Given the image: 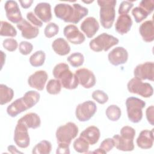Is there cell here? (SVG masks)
<instances>
[{"label":"cell","mask_w":154,"mask_h":154,"mask_svg":"<svg viewBox=\"0 0 154 154\" xmlns=\"http://www.w3.org/2000/svg\"><path fill=\"white\" fill-rule=\"evenodd\" d=\"M154 63L153 62H145L137 65L134 70V78L143 81L148 79L153 81L154 78Z\"/></svg>","instance_id":"obj_10"},{"label":"cell","mask_w":154,"mask_h":154,"mask_svg":"<svg viewBox=\"0 0 154 154\" xmlns=\"http://www.w3.org/2000/svg\"><path fill=\"white\" fill-rule=\"evenodd\" d=\"M62 85L57 79H50L46 85V91L51 94H57L61 91Z\"/></svg>","instance_id":"obj_35"},{"label":"cell","mask_w":154,"mask_h":154,"mask_svg":"<svg viewBox=\"0 0 154 154\" xmlns=\"http://www.w3.org/2000/svg\"><path fill=\"white\" fill-rule=\"evenodd\" d=\"M63 34L67 40L74 45H80L85 40L84 34L75 25L70 24L66 26L63 30Z\"/></svg>","instance_id":"obj_12"},{"label":"cell","mask_w":154,"mask_h":154,"mask_svg":"<svg viewBox=\"0 0 154 154\" xmlns=\"http://www.w3.org/2000/svg\"><path fill=\"white\" fill-rule=\"evenodd\" d=\"M67 60L72 67H78L83 64L84 57L80 52H74L67 57Z\"/></svg>","instance_id":"obj_34"},{"label":"cell","mask_w":154,"mask_h":154,"mask_svg":"<svg viewBox=\"0 0 154 154\" xmlns=\"http://www.w3.org/2000/svg\"><path fill=\"white\" fill-rule=\"evenodd\" d=\"M75 150L78 153H87L89 149V143L83 138H77L73 143Z\"/></svg>","instance_id":"obj_33"},{"label":"cell","mask_w":154,"mask_h":154,"mask_svg":"<svg viewBox=\"0 0 154 154\" xmlns=\"http://www.w3.org/2000/svg\"><path fill=\"white\" fill-rule=\"evenodd\" d=\"M69 146H70L69 144H67L58 143L56 153H63V154L70 153Z\"/></svg>","instance_id":"obj_47"},{"label":"cell","mask_w":154,"mask_h":154,"mask_svg":"<svg viewBox=\"0 0 154 154\" xmlns=\"http://www.w3.org/2000/svg\"><path fill=\"white\" fill-rule=\"evenodd\" d=\"M137 146L143 149H150L153 144V129H145L140 132L137 141Z\"/></svg>","instance_id":"obj_19"},{"label":"cell","mask_w":154,"mask_h":154,"mask_svg":"<svg viewBox=\"0 0 154 154\" xmlns=\"http://www.w3.org/2000/svg\"><path fill=\"white\" fill-rule=\"evenodd\" d=\"M114 147V146L112 139L110 138H107L102 141L99 146V148L104 153H106L107 152L112 150Z\"/></svg>","instance_id":"obj_43"},{"label":"cell","mask_w":154,"mask_h":154,"mask_svg":"<svg viewBox=\"0 0 154 154\" xmlns=\"http://www.w3.org/2000/svg\"><path fill=\"white\" fill-rule=\"evenodd\" d=\"M153 110L154 107L153 105H151L149 106L146 111V118L148 121V122L151 125H154V118H153Z\"/></svg>","instance_id":"obj_46"},{"label":"cell","mask_w":154,"mask_h":154,"mask_svg":"<svg viewBox=\"0 0 154 154\" xmlns=\"http://www.w3.org/2000/svg\"><path fill=\"white\" fill-rule=\"evenodd\" d=\"M127 114L129 120L134 123L140 122L143 117L142 109L146 106V102L135 97H129L126 100Z\"/></svg>","instance_id":"obj_4"},{"label":"cell","mask_w":154,"mask_h":154,"mask_svg":"<svg viewBox=\"0 0 154 154\" xmlns=\"http://www.w3.org/2000/svg\"><path fill=\"white\" fill-rule=\"evenodd\" d=\"M14 96V91L6 85H0V104L5 105L10 102Z\"/></svg>","instance_id":"obj_27"},{"label":"cell","mask_w":154,"mask_h":154,"mask_svg":"<svg viewBox=\"0 0 154 154\" xmlns=\"http://www.w3.org/2000/svg\"><path fill=\"white\" fill-rule=\"evenodd\" d=\"M18 122H20L25 124L28 128L36 129L40 126L41 120L38 115L35 112H29L26 114L24 116L19 119Z\"/></svg>","instance_id":"obj_26"},{"label":"cell","mask_w":154,"mask_h":154,"mask_svg":"<svg viewBox=\"0 0 154 154\" xmlns=\"http://www.w3.org/2000/svg\"><path fill=\"white\" fill-rule=\"evenodd\" d=\"M106 116L109 120L112 122L117 121L121 117V109L120 108L116 105H109L106 109Z\"/></svg>","instance_id":"obj_32"},{"label":"cell","mask_w":154,"mask_h":154,"mask_svg":"<svg viewBox=\"0 0 154 154\" xmlns=\"http://www.w3.org/2000/svg\"><path fill=\"white\" fill-rule=\"evenodd\" d=\"M134 4L132 2L129 1H122L119 8V14H127L131 9L133 7Z\"/></svg>","instance_id":"obj_42"},{"label":"cell","mask_w":154,"mask_h":154,"mask_svg":"<svg viewBox=\"0 0 154 154\" xmlns=\"http://www.w3.org/2000/svg\"><path fill=\"white\" fill-rule=\"evenodd\" d=\"M19 2L20 4V5L23 8H28L31 7V4L33 2L32 0H28V1H19Z\"/></svg>","instance_id":"obj_48"},{"label":"cell","mask_w":154,"mask_h":154,"mask_svg":"<svg viewBox=\"0 0 154 154\" xmlns=\"http://www.w3.org/2000/svg\"><path fill=\"white\" fill-rule=\"evenodd\" d=\"M27 126L20 122H18L14 129V141L20 148H26L29 145V136Z\"/></svg>","instance_id":"obj_9"},{"label":"cell","mask_w":154,"mask_h":154,"mask_svg":"<svg viewBox=\"0 0 154 154\" xmlns=\"http://www.w3.org/2000/svg\"><path fill=\"white\" fill-rule=\"evenodd\" d=\"M0 35L1 36L15 37L17 35V31L15 28L10 23L6 21H1Z\"/></svg>","instance_id":"obj_30"},{"label":"cell","mask_w":154,"mask_h":154,"mask_svg":"<svg viewBox=\"0 0 154 154\" xmlns=\"http://www.w3.org/2000/svg\"><path fill=\"white\" fill-rule=\"evenodd\" d=\"M52 48L57 54L61 56L66 55L70 51V46L68 42L61 37L56 38L53 41Z\"/></svg>","instance_id":"obj_25"},{"label":"cell","mask_w":154,"mask_h":154,"mask_svg":"<svg viewBox=\"0 0 154 154\" xmlns=\"http://www.w3.org/2000/svg\"><path fill=\"white\" fill-rule=\"evenodd\" d=\"M83 2H85V3L88 4V3H91V2H93V1H83Z\"/></svg>","instance_id":"obj_50"},{"label":"cell","mask_w":154,"mask_h":154,"mask_svg":"<svg viewBox=\"0 0 154 154\" xmlns=\"http://www.w3.org/2000/svg\"><path fill=\"white\" fill-rule=\"evenodd\" d=\"M128 91L133 94H137L143 97H150L153 94V88L148 82H143L135 78H132L127 84Z\"/></svg>","instance_id":"obj_7"},{"label":"cell","mask_w":154,"mask_h":154,"mask_svg":"<svg viewBox=\"0 0 154 154\" xmlns=\"http://www.w3.org/2000/svg\"><path fill=\"white\" fill-rule=\"evenodd\" d=\"M40 95L39 93L34 90H30L26 92L22 97L28 109L37 104L40 100Z\"/></svg>","instance_id":"obj_28"},{"label":"cell","mask_w":154,"mask_h":154,"mask_svg":"<svg viewBox=\"0 0 154 154\" xmlns=\"http://www.w3.org/2000/svg\"><path fill=\"white\" fill-rule=\"evenodd\" d=\"M46 58V55L43 51H38L34 52L29 57V63L33 67H40L43 65Z\"/></svg>","instance_id":"obj_31"},{"label":"cell","mask_w":154,"mask_h":154,"mask_svg":"<svg viewBox=\"0 0 154 154\" xmlns=\"http://www.w3.org/2000/svg\"><path fill=\"white\" fill-rule=\"evenodd\" d=\"M48 78V76L46 71L37 70L29 76L28 84L31 87L42 91L44 89Z\"/></svg>","instance_id":"obj_15"},{"label":"cell","mask_w":154,"mask_h":154,"mask_svg":"<svg viewBox=\"0 0 154 154\" xmlns=\"http://www.w3.org/2000/svg\"><path fill=\"white\" fill-rule=\"evenodd\" d=\"M120 135L125 138L134 140L135 135V130L131 126H125L121 129Z\"/></svg>","instance_id":"obj_39"},{"label":"cell","mask_w":154,"mask_h":154,"mask_svg":"<svg viewBox=\"0 0 154 154\" xmlns=\"http://www.w3.org/2000/svg\"><path fill=\"white\" fill-rule=\"evenodd\" d=\"M139 7L144 10L149 14H150L154 8V1L153 0H143L139 4Z\"/></svg>","instance_id":"obj_44"},{"label":"cell","mask_w":154,"mask_h":154,"mask_svg":"<svg viewBox=\"0 0 154 154\" xmlns=\"http://www.w3.org/2000/svg\"><path fill=\"white\" fill-rule=\"evenodd\" d=\"M140 34L146 42H152L154 40V26L152 20H146L142 23L139 28Z\"/></svg>","instance_id":"obj_21"},{"label":"cell","mask_w":154,"mask_h":154,"mask_svg":"<svg viewBox=\"0 0 154 154\" xmlns=\"http://www.w3.org/2000/svg\"><path fill=\"white\" fill-rule=\"evenodd\" d=\"M52 150L51 142L47 140H42L37 143L32 149L33 154H49Z\"/></svg>","instance_id":"obj_29"},{"label":"cell","mask_w":154,"mask_h":154,"mask_svg":"<svg viewBox=\"0 0 154 154\" xmlns=\"http://www.w3.org/2000/svg\"><path fill=\"white\" fill-rule=\"evenodd\" d=\"M34 14L45 23L50 22L52 19L51 6L48 2H40L36 5L34 9Z\"/></svg>","instance_id":"obj_17"},{"label":"cell","mask_w":154,"mask_h":154,"mask_svg":"<svg viewBox=\"0 0 154 154\" xmlns=\"http://www.w3.org/2000/svg\"><path fill=\"white\" fill-rule=\"evenodd\" d=\"M17 27L21 31L22 36L26 39H32L35 38L39 33V29L38 27L31 24L24 19L17 24Z\"/></svg>","instance_id":"obj_16"},{"label":"cell","mask_w":154,"mask_h":154,"mask_svg":"<svg viewBox=\"0 0 154 154\" xmlns=\"http://www.w3.org/2000/svg\"><path fill=\"white\" fill-rule=\"evenodd\" d=\"M132 25V20L131 16L128 14H121L116 20L115 29L119 34L123 35L130 31Z\"/></svg>","instance_id":"obj_20"},{"label":"cell","mask_w":154,"mask_h":154,"mask_svg":"<svg viewBox=\"0 0 154 154\" xmlns=\"http://www.w3.org/2000/svg\"><path fill=\"white\" fill-rule=\"evenodd\" d=\"M26 18L35 26L40 28L43 25V22L38 17H37L35 14L32 11L27 13Z\"/></svg>","instance_id":"obj_45"},{"label":"cell","mask_w":154,"mask_h":154,"mask_svg":"<svg viewBox=\"0 0 154 154\" xmlns=\"http://www.w3.org/2000/svg\"><path fill=\"white\" fill-rule=\"evenodd\" d=\"M132 14L137 23H140L149 15V14L144 10L140 7H135L132 10Z\"/></svg>","instance_id":"obj_36"},{"label":"cell","mask_w":154,"mask_h":154,"mask_svg":"<svg viewBox=\"0 0 154 154\" xmlns=\"http://www.w3.org/2000/svg\"><path fill=\"white\" fill-rule=\"evenodd\" d=\"M7 18L14 23H19L23 19L17 3L12 0L7 1L4 5Z\"/></svg>","instance_id":"obj_13"},{"label":"cell","mask_w":154,"mask_h":154,"mask_svg":"<svg viewBox=\"0 0 154 154\" xmlns=\"http://www.w3.org/2000/svg\"><path fill=\"white\" fill-rule=\"evenodd\" d=\"M7 149L11 153H22V152L18 151L17 150L16 147L15 146H8Z\"/></svg>","instance_id":"obj_49"},{"label":"cell","mask_w":154,"mask_h":154,"mask_svg":"<svg viewBox=\"0 0 154 154\" xmlns=\"http://www.w3.org/2000/svg\"><path fill=\"white\" fill-rule=\"evenodd\" d=\"M81 29L88 38H92L99 29L97 20L93 17H88L81 24Z\"/></svg>","instance_id":"obj_18"},{"label":"cell","mask_w":154,"mask_h":154,"mask_svg":"<svg viewBox=\"0 0 154 154\" xmlns=\"http://www.w3.org/2000/svg\"><path fill=\"white\" fill-rule=\"evenodd\" d=\"M108 58L111 64L117 66L123 64L127 61L128 59V52L124 48L118 46L109 52Z\"/></svg>","instance_id":"obj_14"},{"label":"cell","mask_w":154,"mask_h":154,"mask_svg":"<svg viewBox=\"0 0 154 154\" xmlns=\"http://www.w3.org/2000/svg\"><path fill=\"white\" fill-rule=\"evenodd\" d=\"M3 47L10 52H13L16 50L18 46L17 42L14 38H6L3 41Z\"/></svg>","instance_id":"obj_40"},{"label":"cell","mask_w":154,"mask_h":154,"mask_svg":"<svg viewBox=\"0 0 154 154\" xmlns=\"http://www.w3.org/2000/svg\"><path fill=\"white\" fill-rule=\"evenodd\" d=\"M91 96L92 98L100 104H104L108 100V94L102 90H95L93 92Z\"/></svg>","instance_id":"obj_38"},{"label":"cell","mask_w":154,"mask_h":154,"mask_svg":"<svg viewBox=\"0 0 154 154\" xmlns=\"http://www.w3.org/2000/svg\"><path fill=\"white\" fill-rule=\"evenodd\" d=\"M58 26L55 23L51 22L46 25L44 30V34L47 38H49L56 35L58 34Z\"/></svg>","instance_id":"obj_37"},{"label":"cell","mask_w":154,"mask_h":154,"mask_svg":"<svg viewBox=\"0 0 154 154\" xmlns=\"http://www.w3.org/2000/svg\"><path fill=\"white\" fill-rule=\"evenodd\" d=\"M28 109L22 97L17 99L13 102L7 108V114L11 117H14L18 114Z\"/></svg>","instance_id":"obj_24"},{"label":"cell","mask_w":154,"mask_h":154,"mask_svg":"<svg viewBox=\"0 0 154 154\" xmlns=\"http://www.w3.org/2000/svg\"><path fill=\"white\" fill-rule=\"evenodd\" d=\"M97 106L96 103L91 100H87L78 105L75 110L76 119L80 122L89 120L96 113Z\"/></svg>","instance_id":"obj_8"},{"label":"cell","mask_w":154,"mask_h":154,"mask_svg":"<svg viewBox=\"0 0 154 154\" xmlns=\"http://www.w3.org/2000/svg\"><path fill=\"white\" fill-rule=\"evenodd\" d=\"M112 139L114 147L119 150L129 152L134 149V140L125 138L119 134L114 135Z\"/></svg>","instance_id":"obj_22"},{"label":"cell","mask_w":154,"mask_h":154,"mask_svg":"<svg viewBox=\"0 0 154 154\" xmlns=\"http://www.w3.org/2000/svg\"><path fill=\"white\" fill-rule=\"evenodd\" d=\"M100 7V22L102 26L106 29L112 27L114 23L117 3L116 0H99L97 1Z\"/></svg>","instance_id":"obj_3"},{"label":"cell","mask_w":154,"mask_h":154,"mask_svg":"<svg viewBox=\"0 0 154 154\" xmlns=\"http://www.w3.org/2000/svg\"><path fill=\"white\" fill-rule=\"evenodd\" d=\"M33 49L32 45L26 41H22L19 43V50L21 54L27 55L29 54Z\"/></svg>","instance_id":"obj_41"},{"label":"cell","mask_w":154,"mask_h":154,"mask_svg":"<svg viewBox=\"0 0 154 154\" xmlns=\"http://www.w3.org/2000/svg\"><path fill=\"white\" fill-rule=\"evenodd\" d=\"M100 132L99 129L94 126H90L85 128L79 135V137L85 140L90 145H94L99 140Z\"/></svg>","instance_id":"obj_23"},{"label":"cell","mask_w":154,"mask_h":154,"mask_svg":"<svg viewBox=\"0 0 154 154\" xmlns=\"http://www.w3.org/2000/svg\"><path fill=\"white\" fill-rule=\"evenodd\" d=\"M54 78L60 81L62 87L68 90H74L78 86L77 76L69 69V66L64 63L57 64L52 70Z\"/></svg>","instance_id":"obj_2"},{"label":"cell","mask_w":154,"mask_h":154,"mask_svg":"<svg viewBox=\"0 0 154 154\" xmlns=\"http://www.w3.org/2000/svg\"><path fill=\"white\" fill-rule=\"evenodd\" d=\"M79 84L85 88H90L96 84V77L90 70L86 68H81L75 71Z\"/></svg>","instance_id":"obj_11"},{"label":"cell","mask_w":154,"mask_h":154,"mask_svg":"<svg viewBox=\"0 0 154 154\" xmlns=\"http://www.w3.org/2000/svg\"><path fill=\"white\" fill-rule=\"evenodd\" d=\"M78 131L76 124L70 122L58 127L55 133L57 143L70 145L72 140L77 136Z\"/></svg>","instance_id":"obj_6"},{"label":"cell","mask_w":154,"mask_h":154,"mask_svg":"<svg viewBox=\"0 0 154 154\" xmlns=\"http://www.w3.org/2000/svg\"><path fill=\"white\" fill-rule=\"evenodd\" d=\"M119 40L117 38L107 33H102L89 43V46L94 52H101L102 51H108L111 47L117 45Z\"/></svg>","instance_id":"obj_5"},{"label":"cell","mask_w":154,"mask_h":154,"mask_svg":"<svg viewBox=\"0 0 154 154\" xmlns=\"http://www.w3.org/2000/svg\"><path fill=\"white\" fill-rule=\"evenodd\" d=\"M54 13L57 17L65 22L76 24L88 14V10L78 3H75L72 5L60 3L55 6Z\"/></svg>","instance_id":"obj_1"}]
</instances>
